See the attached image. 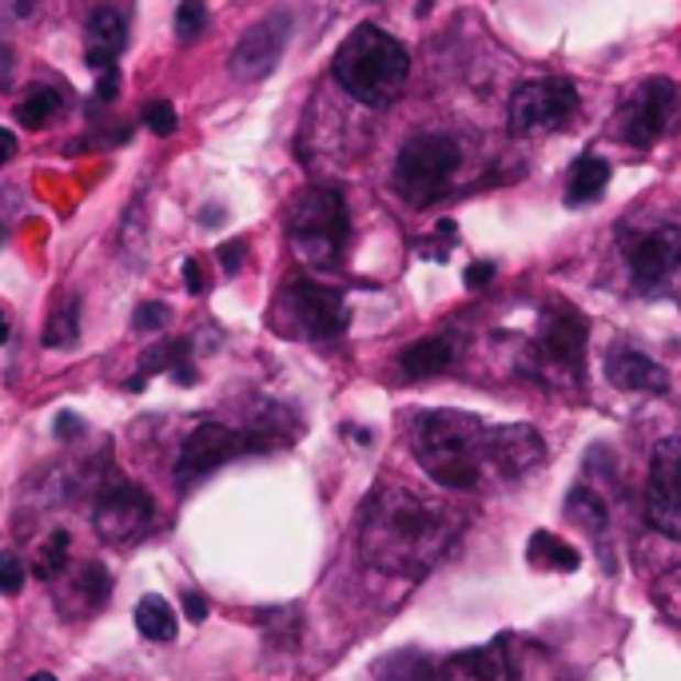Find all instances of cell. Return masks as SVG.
<instances>
[{
	"label": "cell",
	"mask_w": 681,
	"mask_h": 681,
	"mask_svg": "<svg viewBox=\"0 0 681 681\" xmlns=\"http://www.w3.org/2000/svg\"><path fill=\"white\" fill-rule=\"evenodd\" d=\"M646 523L666 538H681V439H661L646 474Z\"/></svg>",
	"instance_id": "8"
},
{
	"label": "cell",
	"mask_w": 681,
	"mask_h": 681,
	"mask_svg": "<svg viewBox=\"0 0 681 681\" xmlns=\"http://www.w3.org/2000/svg\"><path fill=\"white\" fill-rule=\"evenodd\" d=\"M136 629L152 641H172L176 638V614L160 594H147L136 606Z\"/></svg>",
	"instance_id": "22"
},
{
	"label": "cell",
	"mask_w": 681,
	"mask_h": 681,
	"mask_svg": "<svg viewBox=\"0 0 681 681\" xmlns=\"http://www.w3.org/2000/svg\"><path fill=\"white\" fill-rule=\"evenodd\" d=\"M275 327L292 339H336L347 327L343 295L315 279H292L275 299Z\"/></svg>",
	"instance_id": "6"
},
{
	"label": "cell",
	"mask_w": 681,
	"mask_h": 681,
	"mask_svg": "<svg viewBox=\"0 0 681 681\" xmlns=\"http://www.w3.org/2000/svg\"><path fill=\"white\" fill-rule=\"evenodd\" d=\"M567 514H570V523H578L582 530H590V535H602V530L609 526L606 503H602V494L590 491V486H578V491H570Z\"/></svg>",
	"instance_id": "23"
},
{
	"label": "cell",
	"mask_w": 681,
	"mask_h": 681,
	"mask_svg": "<svg viewBox=\"0 0 681 681\" xmlns=\"http://www.w3.org/2000/svg\"><path fill=\"white\" fill-rule=\"evenodd\" d=\"M287 36H292V17H287V12L263 17V21L252 24V29L243 32V41L235 44V53H231V73L240 76V80H263V76L279 64V56H284Z\"/></svg>",
	"instance_id": "13"
},
{
	"label": "cell",
	"mask_w": 681,
	"mask_h": 681,
	"mask_svg": "<svg viewBox=\"0 0 681 681\" xmlns=\"http://www.w3.org/2000/svg\"><path fill=\"white\" fill-rule=\"evenodd\" d=\"M116 92H120V68H108V73H100V88H96V96H100L105 105H112Z\"/></svg>",
	"instance_id": "36"
},
{
	"label": "cell",
	"mask_w": 681,
	"mask_h": 681,
	"mask_svg": "<svg viewBox=\"0 0 681 681\" xmlns=\"http://www.w3.org/2000/svg\"><path fill=\"white\" fill-rule=\"evenodd\" d=\"M546 459V442L535 427L510 422V427H491L483 439V471L498 479H523Z\"/></svg>",
	"instance_id": "12"
},
{
	"label": "cell",
	"mask_w": 681,
	"mask_h": 681,
	"mask_svg": "<svg viewBox=\"0 0 681 681\" xmlns=\"http://www.w3.org/2000/svg\"><path fill=\"white\" fill-rule=\"evenodd\" d=\"M208 29V9L199 4V0H184L176 9V32L179 41H196L199 32Z\"/></svg>",
	"instance_id": "29"
},
{
	"label": "cell",
	"mask_w": 681,
	"mask_h": 681,
	"mask_svg": "<svg viewBox=\"0 0 681 681\" xmlns=\"http://www.w3.org/2000/svg\"><path fill=\"white\" fill-rule=\"evenodd\" d=\"M184 614H188L191 622L208 618V602H204V594H196V590H184Z\"/></svg>",
	"instance_id": "37"
},
{
	"label": "cell",
	"mask_w": 681,
	"mask_h": 681,
	"mask_svg": "<svg viewBox=\"0 0 681 681\" xmlns=\"http://www.w3.org/2000/svg\"><path fill=\"white\" fill-rule=\"evenodd\" d=\"M439 681H510L506 666V638H494L491 646L462 650L439 666Z\"/></svg>",
	"instance_id": "16"
},
{
	"label": "cell",
	"mask_w": 681,
	"mask_h": 681,
	"mask_svg": "<svg viewBox=\"0 0 681 681\" xmlns=\"http://www.w3.org/2000/svg\"><path fill=\"white\" fill-rule=\"evenodd\" d=\"M586 339H590L586 319L578 311H570V307H558V311L546 315L542 339H538V355H542L554 371L578 375V371H582V359H586Z\"/></svg>",
	"instance_id": "14"
},
{
	"label": "cell",
	"mask_w": 681,
	"mask_h": 681,
	"mask_svg": "<svg viewBox=\"0 0 681 681\" xmlns=\"http://www.w3.org/2000/svg\"><path fill=\"white\" fill-rule=\"evenodd\" d=\"M606 378L618 391H650V395H666L670 391V375L653 359L638 355V351H626V347L606 355Z\"/></svg>",
	"instance_id": "17"
},
{
	"label": "cell",
	"mask_w": 681,
	"mask_h": 681,
	"mask_svg": "<svg viewBox=\"0 0 681 681\" xmlns=\"http://www.w3.org/2000/svg\"><path fill=\"white\" fill-rule=\"evenodd\" d=\"M220 263H223V275H240L243 267V240H231L220 248Z\"/></svg>",
	"instance_id": "34"
},
{
	"label": "cell",
	"mask_w": 681,
	"mask_h": 681,
	"mask_svg": "<svg viewBox=\"0 0 681 681\" xmlns=\"http://www.w3.org/2000/svg\"><path fill=\"white\" fill-rule=\"evenodd\" d=\"M287 235L299 260L311 267H339L351 240V220H347V204L339 188H307L287 211Z\"/></svg>",
	"instance_id": "4"
},
{
	"label": "cell",
	"mask_w": 681,
	"mask_h": 681,
	"mask_svg": "<svg viewBox=\"0 0 681 681\" xmlns=\"http://www.w3.org/2000/svg\"><path fill=\"white\" fill-rule=\"evenodd\" d=\"M61 108H64V96L56 92V88H32L12 116H17V124H24V128H44Z\"/></svg>",
	"instance_id": "25"
},
{
	"label": "cell",
	"mask_w": 681,
	"mask_h": 681,
	"mask_svg": "<svg viewBox=\"0 0 681 681\" xmlns=\"http://www.w3.org/2000/svg\"><path fill=\"white\" fill-rule=\"evenodd\" d=\"M462 514L403 479H378L359 510V554L383 574L422 578L451 554Z\"/></svg>",
	"instance_id": "1"
},
{
	"label": "cell",
	"mask_w": 681,
	"mask_h": 681,
	"mask_svg": "<svg viewBox=\"0 0 681 681\" xmlns=\"http://www.w3.org/2000/svg\"><path fill=\"white\" fill-rule=\"evenodd\" d=\"M331 68H336V80L343 85V92L355 96L363 108H387L407 88L410 56L391 32L375 29V24H359L339 44Z\"/></svg>",
	"instance_id": "3"
},
{
	"label": "cell",
	"mask_w": 681,
	"mask_h": 681,
	"mask_svg": "<svg viewBox=\"0 0 681 681\" xmlns=\"http://www.w3.org/2000/svg\"><path fill=\"white\" fill-rule=\"evenodd\" d=\"M144 128L147 132H156V136H172L179 128L176 108H172L168 100H152V105L144 108Z\"/></svg>",
	"instance_id": "30"
},
{
	"label": "cell",
	"mask_w": 681,
	"mask_h": 681,
	"mask_svg": "<svg viewBox=\"0 0 681 681\" xmlns=\"http://www.w3.org/2000/svg\"><path fill=\"white\" fill-rule=\"evenodd\" d=\"M486 427L471 410H422L410 430L415 459L447 491H474L483 479Z\"/></svg>",
	"instance_id": "2"
},
{
	"label": "cell",
	"mask_w": 681,
	"mask_h": 681,
	"mask_svg": "<svg viewBox=\"0 0 681 681\" xmlns=\"http://www.w3.org/2000/svg\"><path fill=\"white\" fill-rule=\"evenodd\" d=\"M168 319H172L168 304H140L136 315H132V327H136L140 336H152V331H164Z\"/></svg>",
	"instance_id": "31"
},
{
	"label": "cell",
	"mask_w": 681,
	"mask_h": 681,
	"mask_svg": "<svg viewBox=\"0 0 681 681\" xmlns=\"http://www.w3.org/2000/svg\"><path fill=\"white\" fill-rule=\"evenodd\" d=\"M378 681H439V666L419 650H398L375 666Z\"/></svg>",
	"instance_id": "21"
},
{
	"label": "cell",
	"mask_w": 681,
	"mask_h": 681,
	"mask_svg": "<svg viewBox=\"0 0 681 681\" xmlns=\"http://www.w3.org/2000/svg\"><path fill=\"white\" fill-rule=\"evenodd\" d=\"M530 562L546 570H578L582 567V554L570 542H562V538H550L546 530H538L530 538Z\"/></svg>",
	"instance_id": "24"
},
{
	"label": "cell",
	"mask_w": 681,
	"mask_h": 681,
	"mask_svg": "<svg viewBox=\"0 0 681 681\" xmlns=\"http://www.w3.org/2000/svg\"><path fill=\"white\" fill-rule=\"evenodd\" d=\"M147 518H152V498L128 479H112L105 483L100 498H96V535L105 542H132L144 535Z\"/></svg>",
	"instance_id": "11"
},
{
	"label": "cell",
	"mask_w": 681,
	"mask_h": 681,
	"mask_svg": "<svg viewBox=\"0 0 681 681\" xmlns=\"http://www.w3.org/2000/svg\"><path fill=\"white\" fill-rule=\"evenodd\" d=\"M29 681H56V678H53V673H32Z\"/></svg>",
	"instance_id": "43"
},
{
	"label": "cell",
	"mask_w": 681,
	"mask_h": 681,
	"mask_svg": "<svg viewBox=\"0 0 681 681\" xmlns=\"http://www.w3.org/2000/svg\"><path fill=\"white\" fill-rule=\"evenodd\" d=\"M0 243H4V228H0Z\"/></svg>",
	"instance_id": "44"
},
{
	"label": "cell",
	"mask_w": 681,
	"mask_h": 681,
	"mask_svg": "<svg viewBox=\"0 0 681 681\" xmlns=\"http://www.w3.org/2000/svg\"><path fill=\"white\" fill-rule=\"evenodd\" d=\"M179 363H188V339H172V343H160L152 347L144 359H140V371L152 375V371H176Z\"/></svg>",
	"instance_id": "27"
},
{
	"label": "cell",
	"mask_w": 681,
	"mask_h": 681,
	"mask_svg": "<svg viewBox=\"0 0 681 681\" xmlns=\"http://www.w3.org/2000/svg\"><path fill=\"white\" fill-rule=\"evenodd\" d=\"M462 164V147L447 132H419L403 144L395 160V191L410 208H427L447 196L454 172Z\"/></svg>",
	"instance_id": "5"
},
{
	"label": "cell",
	"mask_w": 681,
	"mask_h": 681,
	"mask_svg": "<svg viewBox=\"0 0 681 681\" xmlns=\"http://www.w3.org/2000/svg\"><path fill=\"white\" fill-rule=\"evenodd\" d=\"M128 44V24L116 9H96L88 17V68L108 73L116 68V56L124 53Z\"/></svg>",
	"instance_id": "18"
},
{
	"label": "cell",
	"mask_w": 681,
	"mask_h": 681,
	"mask_svg": "<svg viewBox=\"0 0 681 681\" xmlns=\"http://www.w3.org/2000/svg\"><path fill=\"white\" fill-rule=\"evenodd\" d=\"M681 263V231L673 228H658L650 235H641L634 248H629V272L641 287H653L661 279H670L673 267Z\"/></svg>",
	"instance_id": "15"
},
{
	"label": "cell",
	"mask_w": 681,
	"mask_h": 681,
	"mask_svg": "<svg viewBox=\"0 0 681 681\" xmlns=\"http://www.w3.org/2000/svg\"><path fill=\"white\" fill-rule=\"evenodd\" d=\"M80 307H76V299H68V304L61 307V311H53V319H48V327H44V343L48 347H73L76 339H80Z\"/></svg>",
	"instance_id": "26"
},
{
	"label": "cell",
	"mask_w": 681,
	"mask_h": 681,
	"mask_svg": "<svg viewBox=\"0 0 681 681\" xmlns=\"http://www.w3.org/2000/svg\"><path fill=\"white\" fill-rule=\"evenodd\" d=\"M64 558H68V530H53L48 542H44L41 558H36V578H56L64 570Z\"/></svg>",
	"instance_id": "28"
},
{
	"label": "cell",
	"mask_w": 681,
	"mask_h": 681,
	"mask_svg": "<svg viewBox=\"0 0 681 681\" xmlns=\"http://www.w3.org/2000/svg\"><path fill=\"white\" fill-rule=\"evenodd\" d=\"M80 590H85L88 606H100L108 597V590H112V582H108V570L105 567H88L85 574H80Z\"/></svg>",
	"instance_id": "33"
},
{
	"label": "cell",
	"mask_w": 681,
	"mask_h": 681,
	"mask_svg": "<svg viewBox=\"0 0 681 681\" xmlns=\"http://www.w3.org/2000/svg\"><path fill=\"white\" fill-rule=\"evenodd\" d=\"M9 339V315H4V307H0V343Z\"/></svg>",
	"instance_id": "42"
},
{
	"label": "cell",
	"mask_w": 681,
	"mask_h": 681,
	"mask_svg": "<svg viewBox=\"0 0 681 681\" xmlns=\"http://www.w3.org/2000/svg\"><path fill=\"white\" fill-rule=\"evenodd\" d=\"M9 73H12V53L4 48V44H0V85L9 80Z\"/></svg>",
	"instance_id": "41"
},
{
	"label": "cell",
	"mask_w": 681,
	"mask_h": 681,
	"mask_svg": "<svg viewBox=\"0 0 681 681\" xmlns=\"http://www.w3.org/2000/svg\"><path fill=\"white\" fill-rule=\"evenodd\" d=\"M609 184V164L602 156H582L574 160L570 168V188H567V204L570 208H582V204H597L602 191Z\"/></svg>",
	"instance_id": "20"
},
{
	"label": "cell",
	"mask_w": 681,
	"mask_h": 681,
	"mask_svg": "<svg viewBox=\"0 0 681 681\" xmlns=\"http://www.w3.org/2000/svg\"><path fill=\"white\" fill-rule=\"evenodd\" d=\"M12 156H17V136H12L9 128H0V168H4Z\"/></svg>",
	"instance_id": "40"
},
{
	"label": "cell",
	"mask_w": 681,
	"mask_h": 681,
	"mask_svg": "<svg viewBox=\"0 0 681 681\" xmlns=\"http://www.w3.org/2000/svg\"><path fill=\"white\" fill-rule=\"evenodd\" d=\"M24 590V562L17 554H0V594H9V597H17Z\"/></svg>",
	"instance_id": "32"
},
{
	"label": "cell",
	"mask_w": 681,
	"mask_h": 681,
	"mask_svg": "<svg viewBox=\"0 0 681 681\" xmlns=\"http://www.w3.org/2000/svg\"><path fill=\"white\" fill-rule=\"evenodd\" d=\"M494 279V263H471L466 267V287H483Z\"/></svg>",
	"instance_id": "38"
},
{
	"label": "cell",
	"mask_w": 681,
	"mask_h": 681,
	"mask_svg": "<svg viewBox=\"0 0 681 681\" xmlns=\"http://www.w3.org/2000/svg\"><path fill=\"white\" fill-rule=\"evenodd\" d=\"M673 100H678V85L666 80V76H653L646 85H638L634 92L622 100L618 116H614V128L622 132V140L634 147H650L658 144L661 128L670 120Z\"/></svg>",
	"instance_id": "9"
},
{
	"label": "cell",
	"mask_w": 681,
	"mask_h": 681,
	"mask_svg": "<svg viewBox=\"0 0 681 681\" xmlns=\"http://www.w3.org/2000/svg\"><path fill=\"white\" fill-rule=\"evenodd\" d=\"M248 451H252V439H248V435L223 427V422H199L176 459V479L179 483H196V479L220 471L223 462L240 459V454H248Z\"/></svg>",
	"instance_id": "10"
},
{
	"label": "cell",
	"mask_w": 681,
	"mask_h": 681,
	"mask_svg": "<svg viewBox=\"0 0 681 681\" xmlns=\"http://www.w3.org/2000/svg\"><path fill=\"white\" fill-rule=\"evenodd\" d=\"M578 112V88L570 80L546 76V80H526L510 96V132L514 136H535L546 128H562Z\"/></svg>",
	"instance_id": "7"
},
{
	"label": "cell",
	"mask_w": 681,
	"mask_h": 681,
	"mask_svg": "<svg viewBox=\"0 0 681 681\" xmlns=\"http://www.w3.org/2000/svg\"><path fill=\"white\" fill-rule=\"evenodd\" d=\"M80 430H85V422L76 419L73 410H64L61 419H56V435H61V439H76V435H80Z\"/></svg>",
	"instance_id": "39"
},
{
	"label": "cell",
	"mask_w": 681,
	"mask_h": 681,
	"mask_svg": "<svg viewBox=\"0 0 681 681\" xmlns=\"http://www.w3.org/2000/svg\"><path fill=\"white\" fill-rule=\"evenodd\" d=\"M184 284H188L191 295H204V292H208V275H204V267H199L196 255H191V260L184 263Z\"/></svg>",
	"instance_id": "35"
},
{
	"label": "cell",
	"mask_w": 681,
	"mask_h": 681,
	"mask_svg": "<svg viewBox=\"0 0 681 681\" xmlns=\"http://www.w3.org/2000/svg\"><path fill=\"white\" fill-rule=\"evenodd\" d=\"M459 355V347H454L451 336H430V339H419V343H410L403 355H398V367L403 375L410 378H427V375H439L447 371Z\"/></svg>",
	"instance_id": "19"
}]
</instances>
